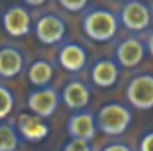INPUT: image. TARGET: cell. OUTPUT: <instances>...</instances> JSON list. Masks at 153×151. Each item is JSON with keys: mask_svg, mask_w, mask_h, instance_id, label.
<instances>
[{"mask_svg": "<svg viewBox=\"0 0 153 151\" xmlns=\"http://www.w3.org/2000/svg\"><path fill=\"white\" fill-rule=\"evenodd\" d=\"M82 30L96 43H107L117 32V18L107 9H91L82 20Z\"/></svg>", "mask_w": 153, "mask_h": 151, "instance_id": "cell-1", "label": "cell"}, {"mask_svg": "<svg viewBox=\"0 0 153 151\" xmlns=\"http://www.w3.org/2000/svg\"><path fill=\"white\" fill-rule=\"evenodd\" d=\"M132 123V112L121 103H107L96 114V128L111 137L123 135Z\"/></svg>", "mask_w": 153, "mask_h": 151, "instance_id": "cell-2", "label": "cell"}, {"mask_svg": "<svg viewBox=\"0 0 153 151\" xmlns=\"http://www.w3.org/2000/svg\"><path fill=\"white\" fill-rule=\"evenodd\" d=\"M126 100L139 110L153 109V75H137L126 84Z\"/></svg>", "mask_w": 153, "mask_h": 151, "instance_id": "cell-3", "label": "cell"}, {"mask_svg": "<svg viewBox=\"0 0 153 151\" xmlns=\"http://www.w3.org/2000/svg\"><path fill=\"white\" fill-rule=\"evenodd\" d=\"M119 18H121V23L128 30L139 32V30H144V29L150 27V23H152V11H150L146 2L128 0V2H125L121 5Z\"/></svg>", "mask_w": 153, "mask_h": 151, "instance_id": "cell-4", "label": "cell"}, {"mask_svg": "<svg viewBox=\"0 0 153 151\" xmlns=\"http://www.w3.org/2000/svg\"><path fill=\"white\" fill-rule=\"evenodd\" d=\"M2 25H4V30L11 38H23V36H27L30 32V29H32L30 11L23 4L11 5L9 9H5V13L2 16Z\"/></svg>", "mask_w": 153, "mask_h": 151, "instance_id": "cell-5", "label": "cell"}, {"mask_svg": "<svg viewBox=\"0 0 153 151\" xmlns=\"http://www.w3.org/2000/svg\"><path fill=\"white\" fill-rule=\"evenodd\" d=\"M59 101H61L59 93L53 87L48 85V87L36 89V91H32L29 94L27 107H29V110L34 114V115H38L41 119H48V117H52L53 112L57 110Z\"/></svg>", "mask_w": 153, "mask_h": 151, "instance_id": "cell-6", "label": "cell"}, {"mask_svg": "<svg viewBox=\"0 0 153 151\" xmlns=\"http://www.w3.org/2000/svg\"><path fill=\"white\" fill-rule=\"evenodd\" d=\"M34 30L41 44H57L66 36V23L57 14H43L36 21Z\"/></svg>", "mask_w": 153, "mask_h": 151, "instance_id": "cell-7", "label": "cell"}, {"mask_svg": "<svg viewBox=\"0 0 153 151\" xmlns=\"http://www.w3.org/2000/svg\"><path fill=\"white\" fill-rule=\"evenodd\" d=\"M66 130L71 139L89 142L96 137V115L93 112H75L66 124Z\"/></svg>", "mask_w": 153, "mask_h": 151, "instance_id": "cell-8", "label": "cell"}, {"mask_svg": "<svg viewBox=\"0 0 153 151\" xmlns=\"http://www.w3.org/2000/svg\"><path fill=\"white\" fill-rule=\"evenodd\" d=\"M144 44L137 38H126L123 39L117 48H116V59L123 68H135L143 62L144 59Z\"/></svg>", "mask_w": 153, "mask_h": 151, "instance_id": "cell-9", "label": "cell"}, {"mask_svg": "<svg viewBox=\"0 0 153 151\" xmlns=\"http://www.w3.org/2000/svg\"><path fill=\"white\" fill-rule=\"evenodd\" d=\"M62 101L71 110H82L91 101V89L80 80H71L62 89Z\"/></svg>", "mask_w": 153, "mask_h": 151, "instance_id": "cell-10", "label": "cell"}, {"mask_svg": "<svg viewBox=\"0 0 153 151\" xmlns=\"http://www.w3.org/2000/svg\"><path fill=\"white\" fill-rule=\"evenodd\" d=\"M59 64L66 71H71V73H76V71L84 70L85 64H87V52H85V48L76 44V43H66L59 50Z\"/></svg>", "mask_w": 153, "mask_h": 151, "instance_id": "cell-11", "label": "cell"}, {"mask_svg": "<svg viewBox=\"0 0 153 151\" xmlns=\"http://www.w3.org/2000/svg\"><path fill=\"white\" fill-rule=\"evenodd\" d=\"M18 132L29 142H39L48 135V124L34 114H22L18 119Z\"/></svg>", "mask_w": 153, "mask_h": 151, "instance_id": "cell-12", "label": "cell"}, {"mask_svg": "<svg viewBox=\"0 0 153 151\" xmlns=\"http://www.w3.org/2000/svg\"><path fill=\"white\" fill-rule=\"evenodd\" d=\"M25 61L18 48L14 46H2L0 48V76L2 78H14L23 71Z\"/></svg>", "mask_w": 153, "mask_h": 151, "instance_id": "cell-13", "label": "cell"}, {"mask_svg": "<svg viewBox=\"0 0 153 151\" xmlns=\"http://www.w3.org/2000/svg\"><path fill=\"white\" fill-rule=\"evenodd\" d=\"M119 78V66L117 62L111 61V59H103L98 61L93 70H91V80L94 85L102 87V89H109L112 87Z\"/></svg>", "mask_w": 153, "mask_h": 151, "instance_id": "cell-14", "label": "cell"}, {"mask_svg": "<svg viewBox=\"0 0 153 151\" xmlns=\"http://www.w3.org/2000/svg\"><path fill=\"white\" fill-rule=\"evenodd\" d=\"M27 76H29V82L34 85V87H48V84L52 82L53 78V66L48 62V61H34L30 66H29V71H27Z\"/></svg>", "mask_w": 153, "mask_h": 151, "instance_id": "cell-15", "label": "cell"}, {"mask_svg": "<svg viewBox=\"0 0 153 151\" xmlns=\"http://www.w3.org/2000/svg\"><path fill=\"white\" fill-rule=\"evenodd\" d=\"M20 135L16 128L9 123L0 124V151H18Z\"/></svg>", "mask_w": 153, "mask_h": 151, "instance_id": "cell-16", "label": "cell"}, {"mask_svg": "<svg viewBox=\"0 0 153 151\" xmlns=\"http://www.w3.org/2000/svg\"><path fill=\"white\" fill-rule=\"evenodd\" d=\"M13 109H14V96H13V93L5 85H0V121L5 119L9 114L13 112Z\"/></svg>", "mask_w": 153, "mask_h": 151, "instance_id": "cell-17", "label": "cell"}, {"mask_svg": "<svg viewBox=\"0 0 153 151\" xmlns=\"http://www.w3.org/2000/svg\"><path fill=\"white\" fill-rule=\"evenodd\" d=\"M59 5L62 9H66L68 13H82L87 9V0H61Z\"/></svg>", "mask_w": 153, "mask_h": 151, "instance_id": "cell-18", "label": "cell"}, {"mask_svg": "<svg viewBox=\"0 0 153 151\" xmlns=\"http://www.w3.org/2000/svg\"><path fill=\"white\" fill-rule=\"evenodd\" d=\"M62 151H93V150H91L89 142H84V141H75V139H71L70 142H66V144H64Z\"/></svg>", "mask_w": 153, "mask_h": 151, "instance_id": "cell-19", "label": "cell"}, {"mask_svg": "<svg viewBox=\"0 0 153 151\" xmlns=\"http://www.w3.org/2000/svg\"><path fill=\"white\" fill-rule=\"evenodd\" d=\"M139 151H153V132H148L141 142H139Z\"/></svg>", "mask_w": 153, "mask_h": 151, "instance_id": "cell-20", "label": "cell"}, {"mask_svg": "<svg viewBox=\"0 0 153 151\" xmlns=\"http://www.w3.org/2000/svg\"><path fill=\"white\" fill-rule=\"evenodd\" d=\"M102 151H132V150L126 144H123V142H112V144L105 146Z\"/></svg>", "mask_w": 153, "mask_h": 151, "instance_id": "cell-21", "label": "cell"}, {"mask_svg": "<svg viewBox=\"0 0 153 151\" xmlns=\"http://www.w3.org/2000/svg\"><path fill=\"white\" fill-rule=\"evenodd\" d=\"M146 48H148L150 55L153 57V32H150V36H148V39H146Z\"/></svg>", "mask_w": 153, "mask_h": 151, "instance_id": "cell-22", "label": "cell"}, {"mask_svg": "<svg viewBox=\"0 0 153 151\" xmlns=\"http://www.w3.org/2000/svg\"><path fill=\"white\" fill-rule=\"evenodd\" d=\"M43 4H45V2H27L25 7H27V5H34V7H36V5H43Z\"/></svg>", "mask_w": 153, "mask_h": 151, "instance_id": "cell-23", "label": "cell"}]
</instances>
